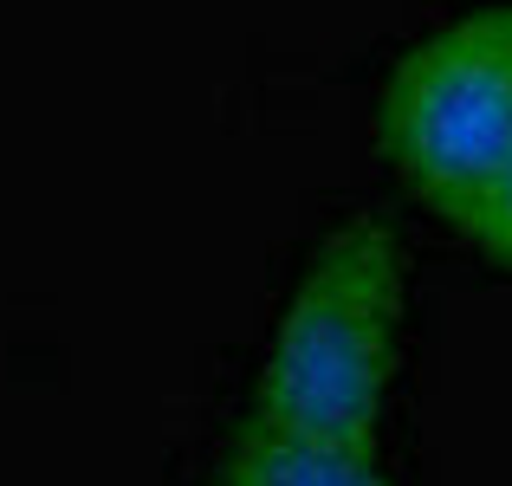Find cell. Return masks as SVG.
<instances>
[{
  "label": "cell",
  "instance_id": "cell-1",
  "mask_svg": "<svg viewBox=\"0 0 512 486\" xmlns=\"http://www.w3.org/2000/svg\"><path fill=\"white\" fill-rule=\"evenodd\" d=\"M402 318V253L389 227L344 221L286 299L253 383V422L312 448L376 454Z\"/></svg>",
  "mask_w": 512,
  "mask_h": 486
},
{
  "label": "cell",
  "instance_id": "cell-3",
  "mask_svg": "<svg viewBox=\"0 0 512 486\" xmlns=\"http://www.w3.org/2000/svg\"><path fill=\"white\" fill-rule=\"evenodd\" d=\"M221 486H389L376 454H350V448H312V441L273 435L253 422L234 441L221 467Z\"/></svg>",
  "mask_w": 512,
  "mask_h": 486
},
{
  "label": "cell",
  "instance_id": "cell-2",
  "mask_svg": "<svg viewBox=\"0 0 512 486\" xmlns=\"http://www.w3.org/2000/svg\"><path fill=\"white\" fill-rule=\"evenodd\" d=\"M383 143L402 182L467 221L512 162V7H487L402 52L383 85Z\"/></svg>",
  "mask_w": 512,
  "mask_h": 486
},
{
  "label": "cell",
  "instance_id": "cell-4",
  "mask_svg": "<svg viewBox=\"0 0 512 486\" xmlns=\"http://www.w3.org/2000/svg\"><path fill=\"white\" fill-rule=\"evenodd\" d=\"M461 234H474L480 247L493 253V260H506V266H512V162L500 169V182H493L487 195H480L474 208H467Z\"/></svg>",
  "mask_w": 512,
  "mask_h": 486
}]
</instances>
